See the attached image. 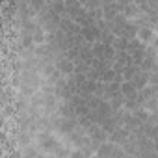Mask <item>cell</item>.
Returning a JSON list of instances; mask_svg holds the SVG:
<instances>
[{
    "label": "cell",
    "instance_id": "obj_8",
    "mask_svg": "<svg viewBox=\"0 0 158 158\" xmlns=\"http://www.w3.org/2000/svg\"><path fill=\"white\" fill-rule=\"evenodd\" d=\"M138 37H139L143 43H149V41L154 39V30H152L151 26H139V30H138Z\"/></svg>",
    "mask_w": 158,
    "mask_h": 158
},
{
    "label": "cell",
    "instance_id": "obj_14",
    "mask_svg": "<svg viewBox=\"0 0 158 158\" xmlns=\"http://www.w3.org/2000/svg\"><path fill=\"white\" fill-rule=\"evenodd\" d=\"M34 41H37V43H43L45 41V35H43V30L37 26L35 30H34Z\"/></svg>",
    "mask_w": 158,
    "mask_h": 158
},
{
    "label": "cell",
    "instance_id": "obj_11",
    "mask_svg": "<svg viewBox=\"0 0 158 158\" xmlns=\"http://www.w3.org/2000/svg\"><path fill=\"white\" fill-rule=\"evenodd\" d=\"M115 76H117V71H115L114 67H110V69H106V71L101 74V82L110 84V82H114V80H115Z\"/></svg>",
    "mask_w": 158,
    "mask_h": 158
},
{
    "label": "cell",
    "instance_id": "obj_5",
    "mask_svg": "<svg viewBox=\"0 0 158 158\" xmlns=\"http://www.w3.org/2000/svg\"><path fill=\"white\" fill-rule=\"evenodd\" d=\"M78 60L80 61H86V63H93V60H95V50H93V47H89V45H82L80 47V54H78Z\"/></svg>",
    "mask_w": 158,
    "mask_h": 158
},
{
    "label": "cell",
    "instance_id": "obj_4",
    "mask_svg": "<svg viewBox=\"0 0 158 158\" xmlns=\"http://www.w3.org/2000/svg\"><path fill=\"white\" fill-rule=\"evenodd\" d=\"M80 34H82V37L88 41V43H93V41H99L101 39V30H99V26L97 24H91V26H82L80 28Z\"/></svg>",
    "mask_w": 158,
    "mask_h": 158
},
{
    "label": "cell",
    "instance_id": "obj_16",
    "mask_svg": "<svg viewBox=\"0 0 158 158\" xmlns=\"http://www.w3.org/2000/svg\"><path fill=\"white\" fill-rule=\"evenodd\" d=\"M30 6H34V8H43V0H30Z\"/></svg>",
    "mask_w": 158,
    "mask_h": 158
},
{
    "label": "cell",
    "instance_id": "obj_7",
    "mask_svg": "<svg viewBox=\"0 0 158 158\" xmlns=\"http://www.w3.org/2000/svg\"><path fill=\"white\" fill-rule=\"evenodd\" d=\"M132 82L136 84V88L138 89H143L147 84H149V71H139V73H136L134 74V78H132Z\"/></svg>",
    "mask_w": 158,
    "mask_h": 158
},
{
    "label": "cell",
    "instance_id": "obj_6",
    "mask_svg": "<svg viewBox=\"0 0 158 158\" xmlns=\"http://www.w3.org/2000/svg\"><path fill=\"white\" fill-rule=\"evenodd\" d=\"M121 91H123L125 99H132V97H138V93H139V89L136 88V84H134L132 80H125V82L121 84Z\"/></svg>",
    "mask_w": 158,
    "mask_h": 158
},
{
    "label": "cell",
    "instance_id": "obj_13",
    "mask_svg": "<svg viewBox=\"0 0 158 158\" xmlns=\"http://www.w3.org/2000/svg\"><path fill=\"white\" fill-rule=\"evenodd\" d=\"M39 145H41L43 149H47V151H54L58 143H56V141H54L52 138H47V136H41V143H39Z\"/></svg>",
    "mask_w": 158,
    "mask_h": 158
},
{
    "label": "cell",
    "instance_id": "obj_15",
    "mask_svg": "<svg viewBox=\"0 0 158 158\" xmlns=\"http://www.w3.org/2000/svg\"><path fill=\"white\" fill-rule=\"evenodd\" d=\"M117 4L121 6V10H125L127 6H130V4H134V0H117Z\"/></svg>",
    "mask_w": 158,
    "mask_h": 158
},
{
    "label": "cell",
    "instance_id": "obj_9",
    "mask_svg": "<svg viewBox=\"0 0 158 158\" xmlns=\"http://www.w3.org/2000/svg\"><path fill=\"white\" fill-rule=\"evenodd\" d=\"M58 71H60L61 74H71V73L74 71V63H73V60H71V58H63V60L58 63Z\"/></svg>",
    "mask_w": 158,
    "mask_h": 158
},
{
    "label": "cell",
    "instance_id": "obj_1",
    "mask_svg": "<svg viewBox=\"0 0 158 158\" xmlns=\"http://www.w3.org/2000/svg\"><path fill=\"white\" fill-rule=\"evenodd\" d=\"M128 52H130V56H132V60H134V63L136 65H141V61H143V58H145V52H147V47H145V43L141 41V39H130V43H128V48H127Z\"/></svg>",
    "mask_w": 158,
    "mask_h": 158
},
{
    "label": "cell",
    "instance_id": "obj_17",
    "mask_svg": "<svg viewBox=\"0 0 158 158\" xmlns=\"http://www.w3.org/2000/svg\"><path fill=\"white\" fill-rule=\"evenodd\" d=\"M152 45H154V48L158 50V35H154V39H152Z\"/></svg>",
    "mask_w": 158,
    "mask_h": 158
},
{
    "label": "cell",
    "instance_id": "obj_2",
    "mask_svg": "<svg viewBox=\"0 0 158 158\" xmlns=\"http://www.w3.org/2000/svg\"><path fill=\"white\" fill-rule=\"evenodd\" d=\"M93 50H95V58H101V60H106V61H114L115 54H117L114 45H108L104 41H97L93 45Z\"/></svg>",
    "mask_w": 158,
    "mask_h": 158
},
{
    "label": "cell",
    "instance_id": "obj_3",
    "mask_svg": "<svg viewBox=\"0 0 158 158\" xmlns=\"http://www.w3.org/2000/svg\"><path fill=\"white\" fill-rule=\"evenodd\" d=\"M97 154L99 156H121V154H127L125 151L119 149V143H101V147L97 149Z\"/></svg>",
    "mask_w": 158,
    "mask_h": 158
},
{
    "label": "cell",
    "instance_id": "obj_12",
    "mask_svg": "<svg viewBox=\"0 0 158 158\" xmlns=\"http://www.w3.org/2000/svg\"><path fill=\"white\" fill-rule=\"evenodd\" d=\"M52 11L58 13V15L67 13V2H65V0H54V2H52Z\"/></svg>",
    "mask_w": 158,
    "mask_h": 158
},
{
    "label": "cell",
    "instance_id": "obj_10",
    "mask_svg": "<svg viewBox=\"0 0 158 158\" xmlns=\"http://www.w3.org/2000/svg\"><path fill=\"white\" fill-rule=\"evenodd\" d=\"M128 43H130V39L127 37V35H115V39H114V48L115 50H127L128 48Z\"/></svg>",
    "mask_w": 158,
    "mask_h": 158
}]
</instances>
